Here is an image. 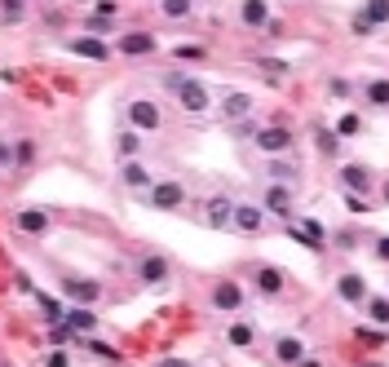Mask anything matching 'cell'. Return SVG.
I'll return each mask as SVG.
<instances>
[{"label":"cell","mask_w":389,"mask_h":367,"mask_svg":"<svg viewBox=\"0 0 389 367\" xmlns=\"http://www.w3.org/2000/svg\"><path fill=\"white\" fill-rule=\"evenodd\" d=\"M363 18H367L371 27H385V23H389V0H367Z\"/></svg>","instance_id":"obj_23"},{"label":"cell","mask_w":389,"mask_h":367,"mask_svg":"<svg viewBox=\"0 0 389 367\" xmlns=\"http://www.w3.org/2000/svg\"><path fill=\"white\" fill-rule=\"evenodd\" d=\"M177 102H181V111L204 115L208 111V89L199 85V80H181V85H177Z\"/></svg>","instance_id":"obj_4"},{"label":"cell","mask_w":389,"mask_h":367,"mask_svg":"<svg viewBox=\"0 0 389 367\" xmlns=\"http://www.w3.org/2000/svg\"><path fill=\"white\" fill-rule=\"evenodd\" d=\"M248 111H252V97H248V93H226V102H222V115H226V120H244Z\"/></svg>","instance_id":"obj_16"},{"label":"cell","mask_w":389,"mask_h":367,"mask_svg":"<svg viewBox=\"0 0 389 367\" xmlns=\"http://www.w3.org/2000/svg\"><path fill=\"white\" fill-rule=\"evenodd\" d=\"M226 341H230V345H239V349H248V345H252V327H248V323H230Z\"/></svg>","instance_id":"obj_30"},{"label":"cell","mask_w":389,"mask_h":367,"mask_svg":"<svg viewBox=\"0 0 389 367\" xmlns=\"http://www.w3.org/2000/svg\"><path fill=\"white\" fill-rule=\"evenodd\" d=\"M252 146H257L261 155H287L292 151V133H287L283 124H261L257 133H252Z\"/></svg>","instance_id":"obj_1"},{"label":"cell","mask_w":389,"mask_h":367,"mask_svg":"<svg viewBox=\"0 0 389 367\" xmlns=\"http://www.w3.org/2000/svg\"><path fill=\"white\" fill-rule=\"evenodd\" d=\"M66 323H71L76 332H89L93 327V314L89 310H66Z\"/></svg>","instance_id":"obj_33"},{"label":"cell","mask_w":389,"mask_h":367,"mask_svg":"<svg viewBox=\"0 0 389 367\" xmlns=\"http://www.w3.org/2000/svg\"><path fill=\"white\" fill-rule=\"evenodd\" d=\"M208 222H213L217 230H230V226H234V204H230V199H222V195H217L213 204H208Z\"/></svg>","instance_id":"obj_14"},{"label":"cell","mask_w":389,"mask_h":367,"mask_svg":"<svg viewBox=\"0 0 389 367\" xmlns=\"http://www.w3.org/2000/svg\"><path fill=\"white\" fill-rule=\"evenodd\" d=\"M341 186H345L349 195H367L371 186H376V177H371L363 164H341Z\"/></svg>","instance_id":"obj_6"},{"label":"cell","mask_w":389,"mask_h":367,"mask_svg":"<svg viewBox=\"0 0 389 367\" xmlns=\"http://www.w3.org/2000/svg\"><path fill=\"white\" fill-rule=\"evenodd\" d=\"M115 151H120V160H133V155H138L142 151V138H138V133H120V142H115Z\"/></svg>","instance_id":"obj_27"},{"label":"cell","mask_w":389,"mask_h":367,"mask_svg":"<svg viewBox=\"0 0 389 367\" xmlns=\"http://www.w3.org/2000/svg\"><path fill=\"white\" fill-rule=\"evenodd\" d=\"M0 9H5V18H23V0H0Z\"/></svg>","instance_id":"obj_37"},{"label":"cell","mask_w":389,"mask_h":367,"mask_svg":"<svg viewBox=\"0 0 389 367\" xmlns=\"http://www.w3.org/2000/svg\"><path fill=\"white\" fill-rule=\"evenodd\" d=\"M367 319L376 327H389V296H367Z\"/></svg>","instance_id":"obj_22"},{"label":"cell","mask_w":389,"mask_h":367,"mask_svg":"<svg viewBox=\"0 0 389 367\" xmlns=\"http://www.w3.org/2000/svg\"><path fill=\"white\" fill-rule=\"evenodd\" d=\"M213 306L222 310V314H239L244 310V288L234 279H217V288H213Z\"/></svg>","instance_id":"obj_3"},{"label":"cell","mask_w":389,"mask_h":367,"mask_svg":"<svg viewBox=\"0 0 389 367\" xmlns=\"http://www.w3.org/2000/svg\"><path fill=\"white\" fill-rule=\"evenodd\" d=\"M173 58H181V62H204V58H208V49H204V44H177V49H173Z\"/></svg>","instance_id":"obj_31"},{"label":"cell","mask_w":389,"mask_h":367,"mask_svg":"<svg viewBox=\"0 0 389 367\" xmlns=\"http://www.w3.org/2000/svg\"><path fill=\"white\" fill-rule=\"evenodd\" d=\"M31 155H36V142L23 138L18 146H13V164H31Z\"/></svg>","instance_id":"obj_34"},{"label":"cell","mask_w":389,"mask_h":367,"mask_svg":"<svg viewBox=\"0 0 389 367\" xmlns=\"http://www.w3.org/2000/svg\"><path fill=\"white\" fill-rule=\"evenodd\" d=\"M371 248H376V257H381V261H389V235H381V239L371 243Z\"/></svg>","instance_id":"obj_40"},{"label":"cell","mask_w":389,"mask_h":367,"mask_svg":"<svg viewBox=\"0 0 389 367\" xmlns=\"http://www.w3.org/2000/svg\"><path fill=\"white\" fill-rule=\"evenodd\" d=\"M363 102L367 107H389V80H367L363 85Z\"/></svg>","instance_id":"obj_18"},{"label":"cell","mask_w":389,"mask_h":367,"mask_svg":"<svg viewBox=\"0 0 389 367\" xmlns=\"http://www.w3.org/2000/svg\"><path fill=\"white\" fill-rule=\"evenodd\" d=\"M385 199H389V181H385Z\"/></svg>","instance_id":"obj_45"},{"label":"cell","mask_w":389,"mask_h":367,"mask_svg":"<svg viewBox=\"0 0 389 367\" xmlns=\"http://www.w3.org/2000/svg\"><path fill=\"white\" fill-rule=\"evenodd\" d=\"M275 359L283 367H297L301 359H306V341H297V337H279L275 341Z\"/></svg>","instance_id":"obj_13"},{"label":"cell","mask_w":389,"mask_h":367,"mask_svg":"<svg viewBox=\"0 0 389 367\" xmlns=\"http://www.w3.org/2000/svg\"><path fill=\"white\" fill-rule=\"evenodd\" d=\"M239 23L252 31H265L270 27V0H244L239 5Z\"/></svg>","instance_id":"obj_8"},{"label":"cell","mask_w":389,"mask_h":367,"mask_svg":"<svg viewBox=\"0 0 389 367\" xmlns=\"http://www.w3.org/2000/svg\"><path fill=\"white\" fill-rule=\"evenodd\" d=\"M257 66L265 71V80H279V76H287V62H283V58H261Z\"/></svg>","instance_id":"obj_32"},{"label":"cell","mask_w":389,"mask_h":367,"mask_svg":"<svg viewBox=\"0 0 389 367\" xmlns=\"http://www.w3.org/2000/svg\"><path fill=\"white\" fill-rule=\"evenodd\" d=\"M181 80H186L181 71H168V76H164V85H168V89H173V93H177V85H181Z\"/></svg>","instance_id":"obj_41"},{"label":"cell","mask_w":389,"mask_h":367,"mask_svg":"<svg viewBox=\"0 0 389 367\" xmlns=\"http://www.w3.org/2000/svg\"><path fill=\"white\" fill-rule=\"evenodd\" d=\"M287 288V275L279 270V265H261L257 270V292H265V296H279Z\"/></svg>","instance_id":"obj_12"},{"label":"cell","mask_w":389,"mask_h":367,"mask_svg":"<svg viewBox=\"0 0 389 367\" xmlns=\"http://www.w3.org/2000/svg\"><path fill=\"white\" fill-rule=\"evenodd\" d=\"M328 93H332V97H349V80H341V76L328 80Z\"/></svg>","instance_id":"obj_36"},{"label":"cell","mask_w":389,"mask_h":367,"mask_svg":"<svg viewBox=\"0 0 389 367\" xmlns=\"http://www.w3.org/2000/svg\"><path fill=\"white\" fill-rule=\"evenodd\" d=\"M336 292H341L345 301H363V296H367V288H363V279H359V275H341Z\"/></svg>","instance_id":"obj_21"},{"label":"cell","mask_w":389,"mask_h":367,"mask_svg":"<svg viewBox=\"0 0 389 367\" xmlns=\"http://www.w3.org/2000/svg\"><path fill=\"white\" fill-rule=\"evenodd\" d=\"M160 367H186V363H177V359H173V363H160Z\"/></svg>","instance_id":"obj_44"},{"label":"cell","mask_w":389,"mask_h":367,"mask_svg":"<svg viewBox=\"0 0 389 367\" xmlns=\"http://www.w3.org/2000/svg\"><path fill=\"white\" fill-rule=\"evenodd\" d=\"M261 208H270L275 217H292V195H287V186L270 181V186H265V204H261Z\"/></svg>","instance_id":"obj_11"},{"label":"cell","mask_w":389,"mask_h":367,"mask_svg":"<svg viewBox=\"0 0 389 367\" xmlns=\"http://www.w3.org/2000/svg\"><path fill=\"white\" fill-rule=\"evenodd\" d=\"M261 226H265V208H261V204H234V226H230V230L257 235Z\"/></svg>","instance_id":"obj_5"},{"label":"cell","mask_w":389,"mask_h":367,"mask_svg":"<svg viewBox=\"0 0 389 367\" xmlns=\"http://www.w3.org/2000/svg\"><path fill=\"white\" fill-rule=\"evenodd\" d=\"M345 208H349V212H367V199H363V195H349V191H345Z\"/></svg>","instance_id":"obj_38"},{"label":"cell","mask_w":389,"mask_h":367,"mask_svg":"<svg viewBox=\"0 0 389 367\" xmlns=\"http://www.w3.org/2000/svg\"><path fill=\"white\" fill-rule=\"evenodd\" d=\"M195 0H160V13L164 18H191Z\"/></svg>","instance_id":"obj_24"},{"label":"cell","mask_w":389,"mask_h":367,"mask_svg":"<svg viewBox=\"0 0 389 367\" xmlns=\"http://www.w3.org/2000/svg\"><path fill=\"white\" fill-rule=\"evenodd\" d=\"M49 5H58V0H49Z\"/></svg>","instance_id":"obj_46"},{"label":"cell","mask_w":389,"mask_h":367,"mask_svg":"<svg viewBox=\"0 0 389 367\" xmlns=\"http://www.w3.org/2000/svg\"><path fill=\"white\" fill-rule=\"evenodd\" d=\"M349 31H354V36H371V31H376V27H371V23L363 18V13H354V23H349Z\"/></svg>","instance_id":"obj_35"},{"label":"cell","mask_w":389,"mask_h":367,"mask_svg":"<svg viewBox=\"0 0 389 367\" xmlns=\"http://www.w3.org/2000/svg\"><path fill=\"white\" fill-rule=\"evenodd\" d=\"M181 204H186L181 181H160V186H150V208H181Z\"/></svg>","instance_id":"obj_7"},{"label":"cell","mask_w":389,"mask_h":367,"mask_svg":"<svg viewBox=\"0 0 389 367\" xmlns=\"http://www.w3.org/2000/svg\"><path fill=\"white\" fill-rule=\"evenodd\" d=\"M128 124L142 128V133H155L164 124V115H160V107L150 102V97H133V102H128Z\"/></svg>","instance_id":"obj_2"},{"label":"cell","mask_w":389,"mask_h":367,"mask_svg":"<svg viewBox=\"0 0 389 367\" xmlns=\"http://www.w3.org/2000/svg\"><path fill=\"white\" fill-rule=\"evenodd\" d=\"M18 230H27V235H44L49 230V212L44 208H23L18 212Z\"/></svg>","instance_id":"obj_15"},{"label":"cell","mask_w":389,"mask_h":367,"mask_svg":"<svg viewBox=\"0 0 389 367\" xmlns=\"http://www.w3.org/2000/svg\"><path fill=\"white\" fill-rule=\"evenodd\" d=\"M66 49H71L76 58H93V62H107L111 58V49L97 40V36H76V40H66Z\"/></svg>","instance_id":"obj_9"},{"label":"cell","mask_w":389,"mask_h":367,"mask_svg":"<svg viewBox=\"0 0 389 367\" xmlns=\"http://www.w3.org/2000/svg\"><path fill=\"white\" fill-rule=\"evenodd\" d=\"M265 173H270V181H279V186H287V181L297 177V169H292V164H283V160H270Z\"/></svg>","instance_id":"obj_28"},{"label":"cell","mask_w":389,"mask_h":367,"mask_svg":"<svg viewBox=\"0 0 389 367\" xmlns=\"http://www.w3.org/2000/svg\"><path fill=\"white\" fill-rule=\"evenodd\" d=\"M297 367H323V363H318V359H301Z\"/></svg>","instance_id":"obj_43"},{"label":"cell","mask_w":389,"mask_h":367,"mask_svg":"<svg viewBox=\"0 0 389 367\" xmlns=\"http://www.w3.org/2000/svg\"><path fill=\"white\" fill-rule=\"evenodd\" d=\"M314 146L323 160H336V133L332 128H314Z\"/></svg>","instance_id":"obj_25"},{"label":"cell","mask_w":389,"mask_h":367,"mask_svg":"<svg viewBox=\"0 0 389 367\" xmlns=\"http://www.w3.org/2000/svg\"><path fill=\"white\" fill-rule=\"evenodd\" d=\"M62 288L71 292L76 301H97V292H102L97 283H84V279H62Z\"/></svg>","instance_id":"obj_19"},{"label":"cell","mask_w":389,"mask_h":367,"mask_svg":"<svg viewBox=\"0 0 389 367\" xmlns=\"http://www.w3.org/2000/svg\"><path fill=\"white\" fill-rule=\"evenodd\" d=\"M124 181H128V186H138V191H142V186H150V173L142 169L138 160H128V164H124Z\"/></svg>","instance_id":"obj_29"},{"label":"cell","mask_w":389,"mask_h":367,"mask_svg":"<svg viewBox=\"0 0 389 367\" xmlns=\"http://www.w3.org/2000/svg\"><path fill=\"white\" fill-rule=\"evenodd\" d=\"M292 235H297L301 243H310L314 253H323V226H318V222H310V217H306V222H301V226L292 230Z\"/></svg>","instance_id":"obj_17"},{"label":"cell","mask_w":389,"mask_h":367,"mask_svg":"<svg viewBox=\"0 0 389 367\" xmlns=\"http://www.w3.org/2000/svg\"><path fill=\"white\" fill-rule=\"evenodd\" d=\"M138 275H142L146 283H160V279H168V261H164V257H146V261L138 265Z\"/></svg>","instance_id":"obj_20"},{"label":"cell","mask_w":389,"mask_h":367,"mask_svg":"<svg viewBox=\"0 0 389 367\" xmlns=\"http://www.w3.org/2000/svg\"><path fill=\"white\" fill-rule=\"evenodd\" d=\"M84 27H89L93 36H107V31H111V23H107V18H89V23H84Z\"/></svg>","instance_id":"obj_39"},{"label":"cell","mask_w":389,"mask_h":367,"mask_svg":"<svg viewBox=\"0 0 389 367\" xmlns=\"http://www.w3.org/2000/svg\"><path fill=\"white\" fill-rule=\"evenodd\" d=\"M359 128H363V120H359V115H354V111H345L341 115V120H336V138H359Z\"/></svg>","instance_id":"obj_26"},{"label":"cell","mask_w":389,"mask_h":367,"mask_svg":"<svg viewBox=\"0 0 389 367\" xmlns=\"http://www.w3.org/2000/svg\"><path fill=\"white\" fill-rule=\"evenodd\" d=\"M9 160H13V151H9V142H0V169H5Z\"/></svg>","instance_id":"obj_42"},{"label":"cell","mask_w":389,"mask_h":367,"mask_svg":"<svg viewBox=\"0 0 389 367\" xmlns=\"http://www.w3.org/2000/svg\"><path fill=\"white\" fill-rule=\"evenodd\" d=\"M120 54H128V58L155 54V36H150V31H124L120 36Z\"/></svg>","instance_id":"obj_10"}]
</instances>
